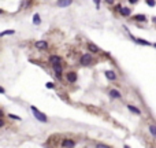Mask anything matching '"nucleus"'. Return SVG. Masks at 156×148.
Instances as JSON below:
<instances>
[{
    "label": "nucleus",
    "instance_id": "f257e3e1",
    "mask_svg": "<svg viewBox=\"0 0 156 148\" xmlns=\"http://www.w3.org/2000/svg\"><path fill=\"white\" fill-rule=\"evenodd\" d=\"M30 110H32V113H33V117H34L37 121H40V122H47L48 121L47 115H45L44 113H41V111H38L36 106H30Z\"/></svg>",
    "mask_w": 156,
    "mask_h": 148
},
{
    "label": "nucleus",
    "instance_id": "f03ea898",
    "mask_svg": "<svg viewBox=\"0 0 156 148\" xmlns=\"http://www.w3.org/2000/svg\"><path fill=\"white\" fill-rule=\"evenodd\" d=\"M80 62H81V65H82V66H88V65H90V62H92L90 53H84L82 56H81Z\"/></svg>",
    "mask_w": 156,
    "mask_h": 148
},
{
    "label": "nucleus",
    "instance_id": "7ed1b4c3",
    "mask_svg": "<svg viewBox=\"0 0 156 148\" xmlns=\"http://www.w3.org/2000/svg\"><path fill=\"white\" fill-rule=\"evenodd\" d=\"M71 4H73V0H58L56 1V7H60V8H66Z\"/></svg>",
    "mask_w": 156,
    "mask_h": 148
},
{
    "label": "nucleus",
    "instance_id": "20e7f679",
    "mask_svg": "<svg viewBox=\"0 0 156 148\" xmlns=\"http://www.w3.org/2000/svg\"><path fill=\"white\" fill-rule=\"evenodd\" d=\"M62 147H65V148H74L75 147V141H74L73 139H65L62 141Z\"/></svg>",
    "mask_w": 156,
    "mask_h": 148
},
{
    "label": "nucleus",
    "instance_id": "39448f33",
    "mask_svg": "<svg viewBox=\"0 0 156 148\" xmlns=\"http://www.w3.org/2000/svg\"><path fill=\"white\" fill-rule=\"evenodd\" d=\"M66 78H67V81L70 84H74L77 81V73L75 71H68V73L66 74Z\"/></svg>",
    "mask_w": 156,
    "mask_h": 148
},
{
    "label": "nucleus",
    "instance_id": "423d86ee",
    "mask_svg": "<svg viewBox=\"0 0 156 148\" xmlns=\"http://www.w3.org/2000/svg\"><path fill=\"white\" fill-rule=\"evenodd\" d=\"M53 71H55L56 77L58 78H62V74H63V69H62V65L58 63V65H53Z\"/></svg>",
    "mask_w": 156,
    "mask_h": 148
},
{
    "label": "nucleus",
    "instance_id": "0eeeda50",
    "mask_svg": "<svg viewBox=\"0 0 156 148\" xmlns=\"http://www.w3.org/2000/svg\"><path fill=\"white\" fill-rule=\"evenodd\" d=\"M110 96H111L112 99H121L122 98L121 92H119L118 89H110Z\"/></svg>",
    "mask_w": 156,
    "mask_h": 148
},
{
    "label": "nucleus",
    "instance_id": "6e6552de",
    "mask_svg": "<svg viewBox=\"0 0 156 148\" xmlns=\"http://www.w3.org/2000/svg\"><path fill=\"white\" fill-rule=\"evenodd\" d=\"M62 62V59H60V56H58V55H51L49 56V63H52V65H58V63Z\"/></svg>",
    "mask_w": 156,
    "mask_h": 148
},
{
    "label": "nucleus",
    "instance_id": "1a4fd4ad",
    "mask_svg": "<svg viewBox=\"0 0 156 148\" xmlns=\"http://www.w3.org/2000/svg\"><path fill=\"white\" fill-rule=\"evenodd\" d=\"M130 36H132V34H130ZM132 39L134 40L137 44H141V45H152L149 41H147V40H144V39H135V37H133V36H132Z\"/></svg>",
    "mask_w": 156,
    "mask_h": 148
},
{
    "label": "nucleus",
    "instance_id": "9d476101",
    "mask_svg": "<svg viewBox=\"0 0 156 148\" xmlns=\"http://www.w3.org/2000/svg\"><path fill=\"white\" fill-rule=\"evenodd\" d=\"M36 48H38V49H45L47 48V41H44V40H40V41H36Z\"/></svg>",
    "mask_w": 156,
    "mask_h": 148
},
{
    "label": "nucleus",
    "instance_id": "9b49d317",
    "mask_svg": "<svg viewBox=\"0 0 156 148\" xmlns=\"http://www.w3.org/2000/svg\"><path fill=\"white\" fill-rule=\"evenodd\" d=\"M119 12H121V15H122V17H129V15L132 14V10H130L129 7H122V8H121V11H119Z\"/></svg>",
    "mask_w": 156,
    "mask_h": 148
},
{
    "label": "nucleus",
    "instance_id": "f8f14e48",
    "mask_svg": "<svg viewBox=\"0 0 156 148\" xmlns=\"http://www.w3.org/2000/svg\"><path fill=\"white\" fill-rule=\"evenodd\" d=\"M88 51L89 52H93V53H97L99 52V47H96L93 43H88Z\"/></svg>",
    "mask_w": 156,
    "mask_h": 148
},
{
    "label": "nucleus",
    "instance_id": "ddd939ff",
    "mask_svg": "<svg viewBox=\"0 0 156 148\" xmlns=\"http://www.w3.org/2000/svg\"><path fill=\"white\" fill-rule=\"evenodd\" d=\"M106 77L108 78V80L114 81V80H116V74H115L112 70H107V71H106Z\"/></svg>",
    "mask_w": 156,
    "mask_h": 148
},
{
    "label": "nucleus",
    "instance_id": "4468645a",
    "mask_svg": "<svg viewBox=\"0 0 156 148\" xmlns=\"http://www.w3.org/2000/svg\"><path fill=\"white\" fill-rule=\"evenodd\" d=\"M127 108H129V111H130V113L135 114V115H140V114H141V111H140V110L137 108L135 106H132V104H129V106H127Z\"/></svg>",
    "mask_w": 156,
    "mask_h": 148
},
{
    "label": "nucleus",
    "instance_id": "2eb2a0df",
    "mask_svg": "<svg viewBox=\"0 0 156 148\" xmlns=\"http://www.w3.org/2000/svg\"><path fill=\"white\" fill-rule=\"evenodd\" d=\"M133 19L137 21V22H144V21H147V17H145L144 14H137V15L133 17Z\"/></svg>",
    "mask_w": 156,
    "mask_h": 148
},
{
    "label": "nucleus",
    "instance_id": "dca6fc26",
    "mask_svg": "<svg viewBox=\"0 0 156 148\" xmlns=\"http://www.w3.org/2000/svg\"><path fill=\"white\" fill-rule=\"evenodd\" d=\"M33 24H34V25H40V24H41L40 14H34V15H33Z\"/></svg>",
    "mask_w": 156,
    "mask_h": 148
},
{
    "label": "nucleus",
    "instance_id": "f3484780",
    "mask_svg": "<svg viewBox=\"0 0 156 148\" xmlns=\"http://www.w3.org/2000/svg\"><path fill=\"white\" fill-rule=\"evenodd\" d=\"M14 33H15V30H12V29L4 30V32H1V33H0V37H4V36H7V34H14Z\"/></svg>",
    "mask_w": 156,
    "mask_h": 148
},
{
    "label": "nucleus",
    "instance_id": "a211bd4d",
    "mask_svg": "<svg viewBox=\"0 0 156 148\" xmlns=\"http://www.w3.org/2000/svg\"><path fill=\"white\" fill-rule=\"evenodd\" d=\"M149 133L156 139V125H151L149 126Z\"/></svg>",
    "mask_w": 156,
    "mask_h": 148
},
{
    "label": "nucleus",
    "instance_id": "6ab92c4d",
    "mask_svg": "<svg viewBox=\"0 0 156 148\" xmlns=\"http://www.w3.org/2000/svg\"><path fill=\"white\" fill-rule=\"evenodd\" d=\"M96 148H111V147L107 145V144H103V143H99V144L96 145Z\"/></svg>",
    "mask_w": 156,
    "mask_h": 148
},
{
    "label": "nucleus",
    "instance_id": "aec40b11",
    "mask_svg": "<svg viewBox=\"0 0 156 148\" xmlns=\"http://www.w3.org/2000/svg\"><path fill=\"white\" fill-rule=\"evenodd\" d=\"M147 4L149 7H155L156 6V1H155V0H147Z\"/></svg>",
    "mask_w": 156,
    "mask_h": 148
},
{
    "label": "nucleus",
    "instance_id": "412c9836",
    "mask_svg": "<svg viewBox=\"0 0 156 148\" xmlns=\"http://www.w3.org/2000/svg\"><path fill=\"white\" fill-rule=\"evenodd\" d=\"M8 118H11V119H17V121H19V119H21V117L15 115V114H8Z\"/></svg>",
    "mask_w": 156,
    "mask_h": 148
},
{
    "label": "nucleus",
    "instance_id": "4be33fe9",
    "mask_svg": "<svg viewBox=\"0 0 156 148\" xmlns=\"http://www.w3.org/2000/svg\"><path fill=\"white\" fill-rule=\"evenodd\" d=\"M45 86H47L48 89H52L53 88V84L52 82H47V84H45Z\"/></svg>",
    "mask_w": 156,
    "mask_h": 148
},
{
    "label": "nucleus",
    "instance_id": "5701e85b",
    "mask_svg": "<svg viewBox=\"0 0 156 148\" xmlns=\"http://www.w3.org/2000/svg\"><path fill=\"white\" fill-rule=\"evenodd\" d=\"M93 1L96 3V7L99 8V7H100V0H93Z\"/></svg>",
    "mask_w": 156,
    "mask_h": 148
},
{
    "label": "nucleus",
    "instance_id": "b1692460",
    "mask_svg": "<svg viewBox=\"0 0 156 148\" xmlns=\"http://www.w3.org/2000/svg\"><path fill=\"white\" fill-rule=\"evenodd\" d=\"M129 3L130 4H137L138 3V0H129Z\"/></svg>",
    "mask_w": 156,
    "mask_h": 148
},
{
    "label": "nucleus",
    "instance_id": "393cba45",
    "mask_svg": "<svg viewBox=\"0 0 156 148\" xmlns=\"http://www.w3.org/2000/svg\"><path fill=\"white\" fill-rule=\"evenodd\" d=\"M106 3L107 4H112V3H114V0H106Z\"/></svg>",
    "mask_w": 156,
    "mask_h": 148
},
{
    "label": "nucleus",
    "instance_id": "a878e982",
    "mask_svg": "<svg viewBox=\"0 0 156 148\" xmlns=\"http://www.w3.org/2000/svg\"><path fill=\"white\" fill-rule=\"evenodd\" d=\"M152 21H153V22H155V24H156V17H153V19H152Z\"/></svg>",
    "mask_w": 156,
    "mask_h": 148
},
{
    "label": "nucleus",
    "instance_id": "bb28decb",
    "mask_svg": "<svg viewBox=\"0 0 156 148\" xmlns=\"http://www.w3.org/2000/svg\"><path fill=\"white\" fill-rule=\"evenodd\" d=\"M123 148H130V147H129V145H123Z\"/></svg>",
    "mask_w": 156,
    "mask_h": 148
},
{
    "label": "nucleus",
    "instance_id": "cd10ccee",
    "mask_svg": "<svg viewBox=\"0 0 156 148\" xmlns=\"http://www.w3.org/2000/svg\"><path fill=\"white\" fill-rule=\"evenodd\" d=\"M153 47H155V48H156V44H153Z\"/></svg>",
    "mask_w": 156,
    "mask_h": 148
}]
</instances>
